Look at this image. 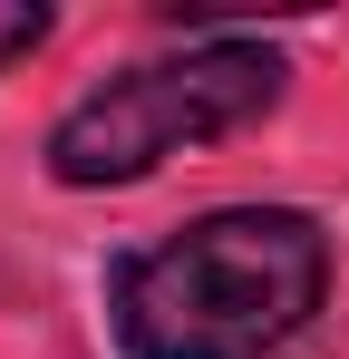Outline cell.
Segmentation results:
<instances>
[{"label": "cell", "instance_id": "1", "mask_svg": "<svg viewBox=\"0 0 349 359\" xmlns=\"http://www.w3.org/2000/svg\"><path fill=\"white\" fill-rule=\"evenodd\" d=\"M330 292V233L301 204H214L107 272L126 359H272Z\"/></svg>", "mask_w": 349, "mask_h": 359}, {"label": "cell", "instance_id": "2", "mask_svg": "<svg viewBox=\"0 0 349 359\" xmlns=\"http://www.w3.org/2000/svg\"><path fill=\"white\" fill-rule=\"evenodd\" d=\"M282 49L262 39H194L174 59H136L107 88H88L68 117L49 126V175L97 194V184H146L165 156L214 146L233 126L282 107Z\"/></svg>", "mask_w": 349, "mask_h": 359}, {"label": "cell", "instance_id": "3", "mask_svg": "<svg viewBox=\"0 0 349 359\" xmlns=\"http://www.w3.org/2000/svg\"><path fill=\"white\" fill-rule=\"evenodd\" d=\"M39 39H49V10H39V0H0V68L29 59Z\"/></svg>", "mask_w": 349, "mask_h": 359}]
</instances>
